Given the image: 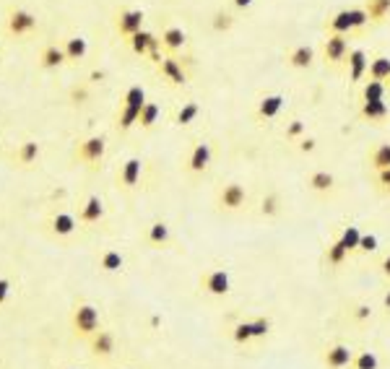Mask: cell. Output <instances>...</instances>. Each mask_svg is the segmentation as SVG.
<instances>
[{"instance_id":"cell-1","label":"cell","mask_w":390,"mask_h":369,"mask_svg":"<svg viewBox=\"0 0 390 369\" xmlns=\"http://www.w3.org/2000/svg\"><path fill=\"white\" fill-rule=\"evenodd\" d=\"M96 330H102V315L91 302H76L71 310V333L79 341H88Z\"/></svg>"},{"instance_id":"cell-2","label":"cell","mask_w":390,"mask_h":369,"mask_svg":"<svg viewBox=\"0 0 390 369\" xmlns=\"http://www.w3.org/2000/svg\"><path fill=\"white\" fill-rule=\"evenodd\" d=\"M214 206L216 211H222V213H242V211H247V206H250V193L245 190L242 182L229 180V182L216 187Z\"/></svg>"},{"instance_id":"cell-3","label":"cell","mask_w":390,"mask_h":369,"mask_svg":"<svg viewBox=\"0 0 390 369\" xmlns=\"http://www.w3.org/2000/svg\"><path fill=\"white\" fill-rule=\"evenodd\" d=\"M198 289L206 294V297L214 299H224L231 294V276L226 268H206V271L198 276Z\"/></svg>"},{"instance_id":"cell-4","label":"cell","mask_w":390,"mask_h":369,"mask_svg":"<svg viewBox=\"0 0 390 369\" xmlns=\"http://www.w3.org/2000/svg\"><path fill=\"white\" fill-rule=\"evenodd\" d=\"M104 153H107V141H104V136H86L76 144L73 159L79 161V164H84V167L94 169L104 161Z\"/></svg>"},{"instance_id":"cell-5","label":"cell","mask_w":390,"mask_h":369,"mask_svg":"<svg viewBox=\"0 0 390 369\" xmlns=\"http://www.w3.org/2000/svg\"><path fill=\"white\" fill-rule=\"evenodd\" d=\"M349 52L351 45L346 34H328L326 40H323V63L331 65V68H343Z\"/></svg>"},{"instance_id":"cell-6","label":"cell","mask_w":390,"mask_h":369,"mask_svg":"<svg viewBox=\"0 0 390 369\" xmlns=\"http://www.w3.org/2000/svg\"><path fill=\"white\" fill-rule=\"evenodd\" d=\"M141 177H144V161L138 159V156H127L117 169V177H115V182H117V190L120 193H133L138 184H141Z\"/></svg>"},{"instance_id":"cell-7","label":"cell","mask_w":390,"mask_h":369,"mask_svg":"<svg viewBox=\"0 0 390 369\" xmlns=\"http://www.w3.org/2000/svg\"><path fill=\"white\" fill-rule=\"evenodd\" d=\"M86 346H88V356L94 361H110L112 356H115V351H117V336H115L112 330L102 328L88 338Z\"/></svg>"},{"instance_id":"cell-8","label":"cell","mask_w":390,"mask_h":369,"mask_svg":"<svg viewBox=\"0 0 390 369\" xmlns=\"http://www.w3.org/2000/svg\"><path fill=\"white\" fill-rule=\"evenodd\" d=\"M351 359H354V348L341 341L323 346V351H320V364L326 369H349Z\"/></svg>"},{"instance_id":"cell-9","label":"cell","mask_w":390,"mask_h":369,"mask_svg":"<svg viewBox=\"0 0 390 369\" xmlns=\"http://www.w3.org/2000/svg\"><path fill=\"white\" fill-rule=\"evenodd\" d=\"M211 159H214V146L208 141H198V144H193L190 153L185 159V172L193 177L206 175L208 167H211Z\"/></svg>"},{"instance_id":"cell-10","label":"cell","mask_w":390,"mask_h":369,"mask_svg":"<svg viewBox=\"0 0 390 369\" xmlns=\"http://www.w3.org/2000/svg\"><path fill=\"white\" fill-rule=\"evenodd\" d=\"M146 13L141 8H120L115 13V32L122 37V40H130L133 34H138L144 29Z\"/></svg>"},{"instance_id":"cell-11","label":"cell","mask_w":390,"mask_h":369,"mask_svg":"<svg viewBox=\"0 0 390 369\" xmlns=\"http://www.w3.org/2000/svg\"><path fill=\"white\" fill-rule=\"evenodd\" d=\"M37 24H40L37 16L26 8H11L8 18H6V29L13 37H29L32 32H37Z\"/></svg>"},{"instance_id":"cell-12","label":"cell","mask_w":390,"mask_h":369,"mask_svg":"<svg viewBox=\"0 0 390 369\" xmlns=\"http://www.w3.org/2000/svg\"><path fill=\"white\" fill-rule=\"evenodd\" d=\"M304 182H307V190L320 195V198H333L335 190H338V180L328 169H312Z\"/></svg>"},{"instance_id":"cell-13","label":"cell","mask_w":390,"mask_h":369,"mask_svg":"<svg viewBox=\"0 0 390 369\" xmlns=\"http://www.w3.org/2000/svg\"><path fill=\"white\" fill-rule=\"evenodd\" d=\"M79 216H73L68 211H55L52 216L47 218V234L55 237V240H68L73 234L79 232Z\"/></svg>"},{"instance_id":"cell-14","label":"cell","mask_w":390,"mask_h":369,"mask_svg":"<svg viewBox=\"0 0 390 369\" xmlns=\"http://www.w3.org/2000/svg\"><path fill=\"white\" fill-rule=\"evenodd\" d=\"M367 68H369V57L362 47H351L346 63H343V71L349 76V83H362L367 78Z\"/></svg>"},{"instance_id":"cell-15","label":"cell","mask_w":390,"mask_h":369,"mask_svg":"<svg viewBox=\"0 0 390 369\" xmlns=\"http://www.w3.org/2000/svg\"><path fill=\"white\" fill-rule=\"evenodd\" d=\"M159 76L164 81H167L169 86H185L188 83V71L183 68V63H180V57L175 55H164L159 60Z\"/></svg>"},{"instance_id":"cell-16","label":"cell","mask_w":390,"mask_h":369,"mask_svg":"<svg viewBox=\"0 0 390 369\" xmlns=\"http://www.w3.org/2000/svg\"><path fill=\"white\" fill-rule=\"evenodd\" d=\"M144 240L151 250H167L172 245V229H169L167 221H151L146 226Z\"/></svg>"},{"instance_id":"cell-17","label":"cell","mask_w":390,"mask_h":369,"mask_svg":"<svg viewBox=\"0 0 390 369\" xmlns=\"http://www.w3.org/2000/svg\"><path fill=\"white\" fill-rule=\"evenodd\" d=\"M351 252L346 247H343V242L335 237L333 242H328L326 250H323V265L326 268H331V271H341L343 265L349 263Z\"/></svg>"},{"instance_id":"cell-18","label":"cell","mask_w":390,"mask_h":369,"mask_svg":"<svg viewBox=\"0 0 390 369\" xmlns=\"http://www.w3.org/2000/svg\"><path fill=\"white\" fill-rule=\"evenodd\" d=\"M284 107H287V97L284 94H268L258 102V110H255V117L260 122L265 120H276L281 112H284Z\"/></svg>"},{"instance_id":"cell-19","label":"cell","mask_w":390,"mask_h":369,"mask_svg":"<svg viewBox=\"0 0 390 369\" xmlns=\"http://www.w3.org/2000/svg\"><path fill=\"white\" fill-rule=\"evenodd\" d=\"M104 218V201L99 195H88L86 201L81 203L79 209V221L84 226H94Z\"/></svg>"},{"instance_id":"cell-20","label":"cell","mask_w":390,"mask_h":369,"mask_svg":"<svg viewBox=\"0 0 390 369\" xmlns=\"http://www.w3.org/2000/svg\"><path fill=\"white\" fill-rule=\"evenodd\" d=\"M42 156V144L40 141H24L18 144V148L13 151V164L21 169H32Z\"/></svg>"},{"instance_id":"cell-21","label":"cell","mask_w":390,"mask_h":369,"mask_svg":"<svg viewBox=\"0 0 390 369\" xmlns=\"http://www.w3.org/2000/svg\"><path fill=\"white\" fill-rule=\"evenodd\" d=\"M359 117L365 122H372V125H380L390 117V105L385 99H374V102H362L359 107Z\"/></svg>"},{"instance_id":"cell-22","label":"cell","mask_w":390,"mask_h":369,"mask_svg":"<svg viewBox=\"0 0 390 369\" xmlns=\"http://www.w3.org/2000/svg\"><path fill=\"white\" fill-rule=\"evenodd\" d=\"M159 40H161V47L167 49L169 55H175V52H180V49L188 45V34H185V29H180V26H164Z\"/></svg>"},{"instance_id":"cell-23","label":"cell","mask_w":390,"mask_h":369,"mask_svg":"<svg viewBox=\"0 0 390 369\" xmlns=\"http://www.w3.org/2000/svg\"><path fill=\"white\" fill-rule=\"evenodd\" d=\"M312 63H315V49H312L310 45H297V47L289 49V55H287L289 68H294V71H307Z\"/></svg>"},{"instance_id":"cell-24","label":"cell","mask_w":390,"mask_h":369,"mask_svg":"<svg viewBox=\"0 0 390 369\" xmlns=\"http://www.w3.org/2000/svg\"><path fill=\"white\" fill-rule=\"evenodd\" d=\"M68 63V57L63 52V45H45L40 52V65L45 71H57Z\"/></svg>"},{"instance_id":"cell-25","label":"cell","mask_w":390,"mask_h":369,"mask_svg":"<svg viewBox=\"0 0 390 369\" xmlns=\"http://www.w3.org/2000/svg\"><path fill=\"white\" fill-rule=\"evenodd\" d=\"M141 110H144V107L120 105L117 115H115V128H117V133H127L130 128H136L138 117H141Z\"/></svg>"},{"instance_id":"cell-26","label":"cell","mask_w":390,"mask_h":369,"mask_svg":"<svg viewBox=\"0 0 390 369\" xmlns=\"http://www.w3.org/2000/svg\"><path fill=\"white\" fill-rule=\"evenodd\" d=\"M96 265H99V271H104V273H120L122 268H125V255H122L120 250L107 247L99 252Z\"/></svg>"},{"instance_id":"cell-27","label":"cell","mask_w":390,"mask_h":369,"mask_svg":"<svg viewBox=\"0 0 390 369\" xmlns=\"http://www.w3.org/2000/svg\"><path fill=\"white\" fill-rule=\"evenodd\" d=\"M367 167L372 172H380V169L390 167V144H374L369 151H367Z\"/></svg>"},{"instance_id":"cell-28","label":"cell","mask_w":390,"mask_h":369,"mask_svg":"<svg viewBox=\"0 0 390 369\" xmlns=\"http://www.w3.org/2000/svg\"><path fill=\"white\" fill-rule=\"evenodd\" d=\"M326 29H328V34H346V37H349V34L354 32V24H351L349 8L335 11L333 16L326 21Z\"/></svg>"},{"instance_id":"cell-29","label":"cell","mask_w":390,"mask_h":369,"mask_svg":"<svg viewBox=\"0 0 390 369\" xmlns=\"http://www.w3.org/2000/svg\"><path fill=\"white\" fill-rule=\"evenodd\" d=\"M365 11L369 16V24H385L390 18V0H365Z\"/></svg>"},{"instance_id":"cell-30","label":"cell","mask_w":390,"mask_h":369,"mask_svg":"<svg viewBox=\"0 0 390 369\" xmlns=\"http://www.w3.org/2000/svg\"><path fill=\"white\" fill-rule=\"evenodd\" d=\"M367 78L369 81H390V57L388 55H374L369 57V68H367Z\"/></svg>"},{"instance_id":"cell-31","label":"cell","mask_w":390,"mask_h":369,"mask_svg":"<svg viewBox=\"0 0 390 369\" xmlns=\"http://www.w3.org/2000/svg\"><path fill=\"white\" fill-rule=\"evenodd\" d=\"M281 195L276 193V190H271V193H265L263 198H260V203H258V216L260 218H276L281 213Z\"/></svg>"},{"instance_id":"cell-32","label":"cell","mask_w":390,"mask_h":369,"mask_svg":"<svg viewBox=\"0 0 390 369\" xmlns=\"http://www.w3.org/2000/svg\"><path fill=\"white\" fill-rule=\"evenodd\" d=\"M63 52L65 57H68V63H76V60H84L88 52V42L84 40V37H68V40L63 42Z\"/></svg>"},{"instance_id":"cell-33","label":"cell","mask_w":390,"mask_h":369,"mask_svg":"<svg viewBox=\"0 0 390 369\" xmlns=\"http://www.w3.org/2000/svg\"><path fill=\"white\" fill-rule=\"evenodd\" d=\"M229 338H231V344H234V346H250L255 341L253 322H250V320L234 322V325H231V330H229Z\"/></svg>"},{"instance_id":"cell-34","label":"cell","mask_w":390,"mask_h":369,"mask_svg":"<svg viewBox=\"0 0 390 369\" xmlns=\"http://www.w3.org/2000/svg\"><path fill=\"white\" fill-rule=\"evenodd\" d=\"M198 115H200V105H198V102H185V105L175 112V125H180V128H188V125H193V122L198 120Z\"/></svg>"},{"instance_id":"cell-35","label":"cell","mask_w":390,"mask_h":369,"mask_svg":"<svg viewBox=\"0 0 390 369\" xmlns=\"http://www.w3.org/2000/svg\"><path fill=\"white\" fill-rule=\"evenodd\" d=\"M161 117V107L156 102H146L144 110H141V117H138V128L141 130H151Z\"/></svg>"},{"instance_id":"cell-36","label":"cell","mask_w":390,"mask_h":369,"mask_svg":"<svg viewBox=\"0 0 390 369\" xmlns=\"http://www.w3.org/2000/svg\"><path fill=\"white\" fill-rule=\"evenodd\" d=\"M349 369H380V356L369 348L365 351H354V359H351Z\"/></svg>"},{"instance_id":"cell-37","label":"cell","mask_w":390,"mask_h":369,"mask_svg":"<svg viewBox=\"0 0 390 369\" xmlns=\"http://www.w3.org/2000/svg\"><path fill=\"white\" fill-rule=\"evenodd\" d=\"M388 94V83L385 81H365L362 86V102H374V99H385Z\"/></svg>"},{"instance_id":"cell-38","label":"cell","mask_w":390,"mask_h":369,"mask_svg":"<svg viewBox=\"0 0 390 369\" xmlns=\"http://www.w3.org/2000/svg\"><path fill=\"white\" fill-rule=\"evenodd\" d=\"M338 240H341L343 247H346L351 255H354V252H357V247H359V240H362V229H359L357 224L343 226V232L338 234Z\"/></svg>"},{"instance_id":"cell-39","label":"cell","mask_w":390,"mask_h":369,"mask_svg":"<svg viewBox=\"0 0 390 369\" xmlns=\"http://www.w3.org/2000/svg\"><path fill=\"white\" fill-rule=\"evenodd\" d=\"M120 105H133V107H144L146 105V88L141 83H133V86L125 88L122 94V102Z\"/></svg>"},{"instance_id":"cell-40","label":"cell","mask_w":390,"mask_h":369,"mask_svg":"<svg viewBox=\"0 0 390 369\" xmlns=\"http://www.w3.org/2000/svg\"><path fill=\"white\" fill-rule=\"evenodd\" d=\"M372 187L377 195L390 198V167L380 169V172H372Z\"/></svg>"},{"instance_id":"cell-41","label":"cell","mask_w":390,"mask_h":369,"mask_svg":"<svg viewBox=\"0 0 390 369\" xmlns=\"http://www.w3.org/2000/svg\"><path fill=\"white\" fill-rule=\"evenodd\" d=\"M349 317L354 322H359V325H362V322H369L372 320V307L367 305V302H351L349 305Z\"/></svg>"},{"instance_id":"cell-42","label":"cell","mask_w":390,"mask_h":369,"mask_svg":"<svg viewBox=\"0 0 390 369\" xmlns=\"http://www.w3.org/2000/svg\"><path fill=\"white\" fill-rule=\"evenodd\" d=\"M380 250V240L377 234L372 232H362V240H359V247H357V255H372Z\"/></svg>"},{"instance_id":"cell-43","label":"cell","mask_w":390,"mask_h":369,"mask_svg":"<svg viewBox=\"0 0 390 369\" xmlns=\"http://www.w3.org/2000/svg\"><path fill=\"white\" fill-rule=\"evenodd\" d=\"M253 336H255V341H265V338L271 336V330H273V322H271V317H253Z\"/></svg>"},{"instance_id":"cell-44","label":"cell","mask_w":390,"mask_h":369,"mask_svg":"<svg viewBox=\"0 0 390 369\" xmlns=\"http://www.w3.org/2000/svg\"><path fill=\"white\" fill-rule=\"evenodd\" d=\"M231 26H234V16H231L229 11H216L214 18H211V29L214 32H229Z\"/></svg>"},{"instance_id":"cell-45","label":"cell","mask_w":390,"mask_h":369,"mask_svg":"<svg viewBox=\"0 0 390 369\" xmlns=\"http://www.w3.org/2000/svg\"><path fill=\"white\" fill-rule=\"evenodd\" d=\"M307 136V128H304V122L302 120H289L287 122V128H284V138L287 141H299V138Z\"/></svg>"},{"instance_id":"cell-46","label":"cell","mask_w":390,"mask_h":369,"mask_svg":"<svg viewBox=\"0 0 390 369\" xmlns=\"http://www.w3.org/2000/svg\"><path fill=\"white\" fill-rule=\"evenodd\" d=\"M351 13V24H354V32H362L365 26H369V16H367L365 6H354V8H349Z\"/></svg>"},{"instance_id":"cell-47","label":"cell","mask_w":390,"mask_h":369,"mask_svg":"<svg viewBox=\"0 0 390 369\" xmlns=\"http://www.w3.org/2000/svg\"><path fill=\"white\" fill-rule=\"evenodd\" d=\"M88 97H91V94H88L86 86H73L71 91H68V102H71V105H76V107L86 105Z\"/></svg>"},{"instance_id":"cell-48","label":"cell","mask_w":390,"mask_h":369,"mask_svg":"<svg viewBox=\"0 0 390 369\" xmlns=\"http://www.w3.org/2000/svg\"><path fill=\"white\" fill-rule=\"evenodd\" d=\"M377 273L382 276V281L390 283V250L380 257V260H377Z\"/></svg>"},{"instance_id":"cell-49","label":"cell","mask_w":390,"mask_h":369,"mask_svg":"<svg viewBox=\"0 0 390 369\" xmlns=\"http://www.w3.org/2000/svg\"><path fill=\"white\" fill-rule=\"evenodd\" d=\"M297 146H299V151H302V153H312L315 148H318V141H315L312 136H304V138H299V141H297Z\"/></svg>"},{"instance_id":"cell-50","label":"cell","mask_w":390,"mask_h":369,"mask_svg":"<svg viewBox=\"0 0 390 369\" xmlns=\"http://www.w3.org/2000/svg\"><path fill=\"white\" fill-rule=\"evenodd\" d=\"M11 291H13V283H11V279H0V307L8 302Z\"/></svg>"},{"instance_id":"cell-51","label":"cell","mask_w":390,"mask_h":369,"mask_svg":"<svg viewBox=\"0 0 390 369\" xmlns=\"http://www.w3.org/2000/svg\"><path fill=\"white\" fill-rule=\"evenodd\" d=\"M382 312L390 315V283L385 286V291H382Z\"/></svg>"},{"instance_id":"cell-52","label":"cell","mask_w":390,"mask_h":369,"mask_svg":"<svg viewBox=\"0 0 390 369\" xmlns=\"http://www.w3.org/2000/svg\"><path fill=\"white\" fill-rule=\"evenodd\" d=\"M231 6H234L237 11H245V8L253 6V0H231Z\"/></svg>"},{"instance_id":"cell-53","label":"cell","mask_w":390,"mask_h":369,"mask_svg":"<svg viewBox=\"0 0 390 369\" xmlns=\"http://www.w3.org/2000/svg\"><path fill=\"white\" fill-rule=\"evenodd\" d=\"M60 369H79V367H60Z\"/></svg>"},{"instance_id":"cell-54","label":"cell","mask_w":390,"mask_h":369,"mask_svg":"<svg viewBox=\"0 0 390 369\" xmlns=\"http://www.w3.org/2000/svg\"><path fill=\"white\" fill-rule=\"evenodd\" d=\"M122 369H136V367H122Z\"/></svg>"},{"instance_id":"cell-55","label":"cell","mask_w":390,"mask_h":369,"mask_svg":"<svg viewBox=\"0 0 390 369\" xmlns=\"http://www.w3.org/2000/svg\"><path fill=\"white\" fill-rule=\"evenodd\" d=\"M388 91H390V81H388Z\"/></svg>"}]
</instances>
